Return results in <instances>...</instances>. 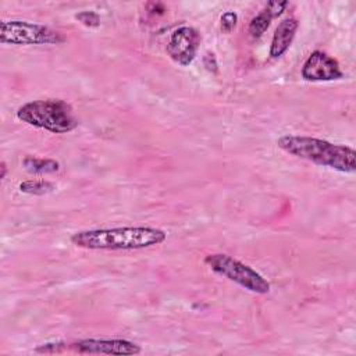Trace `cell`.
<instances>
[{
	"instance_id": "cell-1",
	"label": "cell",
	"mask_w": 356,
	"mask_h": 356,
	"mask_svg": "<svg viewBox=\"0 0 356 356\" xmlns=\"http://www.w3.org/2000/svg\"><path fill=\"white\" fill-rule=\"evenodd\" d=\"M70 239L89 250H138L161 245L167 234L156 227H115L78 231Z\"/></svg>"
},
{
	"instance_id": "cell-2",
	"label": "cell",
	"mask_w": 356,
	"mask_h": 356,
	"mask_svg": "<svg viewBox=\"0 0 356 356\" xmlns=\"http://www.w3.org/2000/svg\"><path fill=\"white\" fill-rule=\"evenodd\" d=\"M277 145L288 154L313 164L345 174L356 171V152L350 146L305 135H282L278 138Z\"/></svg>"
},
{
	"instance_id": "cell-3",
	"label": "cell",
	"mask_w": 356,
	"mask_h": 356,
	"mask_svg": "<svg viewBox=\"0 0 356 356\" xmlns=\"http://www.w3.org/2000/svg\"><path fill=\"white\" fill-rule=\"evenodd\" d=\"M15 115L19 121L51 134H67L78 127L72 106L61 99L31 100L19 106Z\"/></svg>"
},
{
	"instance_id": "cell-4",
	"label": "cell",
	"mask_w": 356,
	"mask_h": 356,
	"mask_svg": "<svg viewBox=\"0 0 356 356\" xmlns=\"http://www.w3.org/2000/svg\"><path fill=\"white\" fill-rule=\"evenodd\" d=\"M203 261L213 273L249 292L266 295L271 289L270 282L260 273L227 253L207 254Z\"/></svg>"
},
{
	"instance_id": "cell-5",
	"label": "cell",
	"mask_w": 356,
	"mask_h": 356,
	"mask_svg": "<svg viewBox=\"0 0 356 356\" xmlns=\"http://www.w3.org/2000/svg\"><path fill=\"white\" fill-rule=\"evenodd\" d=\"M0 42L3 44H60L65 42V36L42 24L10 19L0 24Z\"/></svg>"
},
{
	"instance_id": "cell-6",
	"label": "cell",
	"mask_w": 356,
	"mask_h": 356,
	"mask_svg": "<svg viewBox=\"0 0 356 356\" xmlns=\"http://www.w3.org/2000/svg\"><path fill=\"white\" fill-rule=\"evenodd\" d=\"M200 46V33L193 26H179L170 35L165 51L170 58L182 65L188 67L195 60Z\"/></svg>"
},
{
	"instance_id": "cell-7",
	"label": "cell",
	"mask_w": 356,
	"mask_h": 356,
	"mask_svg": "<svg viewBox=\"0 0 356 356\" xmlns=\"http://www.w3.org/2000/svg\"><path fill=\"white\" fill-rule=\"evenodd\" d=\"M72 352L90 355H138L142 348L128 339L121 338H86L68 345Z\"/></svg>"
},
{
	"instance_id": "cell-8",
	"label": "cell",
	"mask_w": 356,
	"mask_h": 356,
	"mask_svg": "<svg viewBox=\"0 0 356 356\" xmlns=\"http://www.w3.org/2000/svg\"><path fill=\"white\" fill-rule=\"evenodd\" d=\"M300 74L305 81L312 82H327L343 78L339 63L321 50H314L310 53L302 65Z\"/></svg>"
},
{
	"instance_id": "cell-9",
	"label": "cell",
	"mask_w": 356,
	"mask_h": 356,
	"mask_svg": "<svg viewBox=\"0 0 356 356\" xmlns=\"http://www.w3.org/2000/svg\"><path fill=\"white\" fill-rule=\"evenodd\" d=\"M299 28V22L296 18H284L274 31L271 44H270V57L280 58L284 56L291 47L296 31Z\"/></svg>"
},
{
	"instance_id": "cell-10",
	"label": "cell",
	"mask_w": 356,
	"mask_h": 356,
	"mask_svg": "<svg viewBox=\"0 0 356 356\" xmlns=\"http://www.w3.org/2000/svg\"><path fill=\"white\" fill-rule=\"evenodd\" d=\"M22 167L31 174H54L60 170V163L54 159H44L36 156H25L22 159Z\"/></svg>"
},
{
	"instance_id": "cell-11",
	"label": "cell",
	"mask_w": 356,
	"mask_h": 356,
	"mask_svg": "<svg viewBox=\"0 0 356 356\" xmlns=\"http://www.w3.org/2000/svg\"><path fill=\"white\" fill-rule=\"evenodd\" d=\"M19 192L26 195H35V196H43L47 193H51L56 189V185L47 179H28L18 185Z\"/></svg>"
},
{
	"instance_id": "cell-12",
	"label": "cell",
	"mask_w": 356,
	"mask_h": 356,
	"mask_svg": "<svg viewBox=\"0 0 356 356\" xmlns=\"http://www.w3.org/2000/svg\"><path fill=\"white\" fill-rule=\"evenodd\" d=\"M271 17L263 10L261 13H259L256 17H253L249 22L248 26V32L253 39H259L260 36H263V33L268 29L270 24H271Z\"/></svg>"
},
{
	"instance_id": "cell-13",
	"label": "cell",
	"mask_w": 356,
	"mask_h": 356,
	"mask_svg": "<svg viewBox=\"0 0 356 356\" xmlns=\"http://www.w3.org/2000/svg\"><path fill=\"white\" fill-rule=\"evenodd\" d=\"M74 17H75L76 21H79L86 28H97L100 25V15L96 11H92V10L79 11Z\"/></svg>"
},
{
	"instance_id": "cell-14",
	"label": "cell",
	"mask_w": 356,
	"mask_h": 356,
	"mask_svg": "<svg viewBox=\"0 0 356 356\" xmlns=\"http://www.w3.org/2000/svg\"><path fill=\"white\" fill-rule=\"evenodd\" d=\"M238 22V15L234 11H227L220 18V26L224 33H231Z\"/></svg>"
},
{
	"instance_id": "cell-15",
	"label": "cell",
	"mask_w": 356,
	"mask_h": 356,
	"mask_svg": "<svg viewBox=\"0 0 356 356\" xmlns=\"http://www.w3.org/2000/svg\"><path fill=\"white\" fill-rule=\"evenodd\" d=\"M288 6H289L288 1H270V3H267L264 11L274 19V18L280 17Z\"/></svg>"
},
{
	"instance_id": "cell-16",
	"label": "cell",
	"mask_w": 356,
	"mask_h": 356,
	"mask_svg": "<svg viewBox=\"0 0 356 356\" xmlns=\"http://www.w3.org/2000/svg\"><path fill=\"white\" fill-rule=\"evenodd\" d=\"M203 65L206 67V70L207 71H210V72H217V70H218V64H217V60H216V56H214V53H210V51H207L204 56H203Z\"/></svg>"
},
{
	"instance_id": "cell-17",
	"label": "cell",
	"mask_w": 356,
	"mask_h": 356,
	"mask_svg": "<svg viewBox=\"0 0 356 356\" xmlns=\"http://www.w3.org/2000/svg\"><path fill=\"white\" fill-rule=\"evenodd\" d=\"M0 170H1V172H0V178H1V179H4V178H6V175H7V164H6V161H1V164H0Z\"/></svg>"
}]
</instances>
